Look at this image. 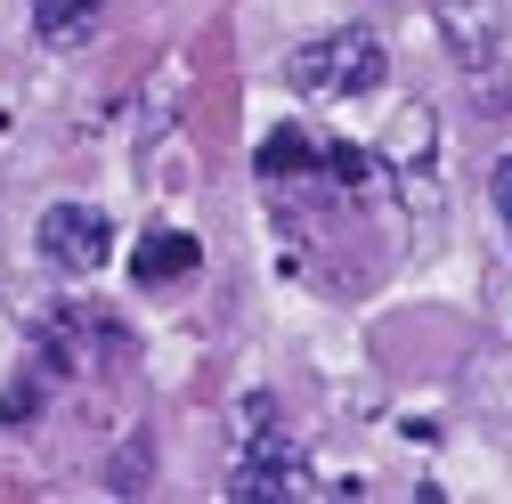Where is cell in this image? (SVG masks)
I'll return each mask as SVG.
<instances>
[{
  "mask_svg": "<svg viewBox=\"0 0 512 504\" xmlns=\"http://www.w3.org/2000/svg\"><path fill=\"white\" fill-rule=\"evenodd\" d=\"M326 179L342 187V196H366L374 187V155L366 147H326Z\"/></svg>",
  "mask_w": 512,
  "mask_h": 504,
  "instance_id": "9c48e42d",
  "label": "cell"
},
{
  "mask_svg": "<svg viewBox=\"0 0 512 504\" xmlns=\"http://www.w3.org/2000/svg\"><path fill=\"white\" fill-rule=\"evenodd\" d=\"M431 25L456 49V66H472V74L504 66V0H431Z\"/></svg>",
  "mask_w": 512,
  "mask_h": 504,
  "instance_id": "5b68a950",
  "label": "cell"
},
{
  "mask_svg": "<svg viewBox=\"0 0 512 504\" xmlns=\"http://www.w3.org/2000/svg\"><path fill=\"white\" fill-rule=\"evenodd\" d=\"M228 496L236 504H277V496H301V456L277 423V399L252 391L236 407V464H228Z\"/></svg>",
  "mask_w": 512,
  "mask_h": 504,
  "instance_id": "6da1fadb",
  "label": "cell"
},
{
  "mask_svg": "<svg viewBox=\"0 0 512 504\" xmlns=\"http://www.w3.org/2000/svg\"><path fill=\"white\" fill-rule=\"evenodd\" d=\"M196 269H204V252H196L187 228H147L139 252H131V277L139 285H179V277H196Z\"/></svg>",
  "mask_w": 512,
  "mask_h": 504,
  "instance_id": "8992f818",
  "label": "cell"
},
{
  "mask_svg": "<svg viewBox=\"0 0 512 504\" xmlns=\"http://www.w3.org/2000/svg\"><path fill=\"white\" fill-rule=\"evenodd\" d=\"M382 74H391V57H382L374 33H317V41L285 49V82L301 98H366V90H382Z\"/></svg>",
  "mask_w": 512,
  "mask_h": 504,
  "instance_id": "3957f363",
  "label": "cell"
},
{
  "mask_svg": "<svg viewBox=\"0 0 512 504\" xmlns=\"http://www.w3.org/2000/svg\"><path fill=\"white\" fill-rule=\"evenodd\" d=\"M309 155H317V147H309L301 131H269V139H261V179H269V187H277V179H309V171H317Z\"/></svg>",
  "mask_w": 512,
  "mask_h": 504,
  "instance_id": "ba28073f",
  "label": "cell"
},
{
  "mask_svg": "<svg viewBox=\"0 0 512 504\" xmlns=\"http://www.w3.org/2000/svg\"><path fill=\"white\" fill-rule=\"evenodd\" d=\"M41 261L66 269V277H98L114 261V228L98 204H49L41 212Z\"/></svg>",
  "mask_w": 512,
  "mask_h": 504,
  "instance_id": "277c9868",
  "label": "cell"
},
{
  "mask_svg": "<svg viewBox=\"0 0 512 504\" xmlns=\"http://www.w3.org/2000/svg\"><path fill=\"white\" fill-rule=\"evenodd\" d=\"M98 17H106V0H33V33H41L49 49L90 41V33H98Z\"/></svg>",
  "mask_w": 512,
  "mask_h": 504,
  "instance_id": "52a82bcc",
  "label": "cell"
},
{
  "mask_svg": "<svg viewBox=\"0 0 512 504\" xmlns=\"http://www.w3.org/2000/svg\"><path fill=\"white\" fill-rule=\"evenodd\" d=\"M488 196H496V212H504V228H512V155L488 171Z\"/></svg>",
  "mask_w": 512,
  "mask_h": 504,
  "instance_id": "30bf717a",
  "label": "cell"
},
{
  "mask_svg": "<svg viewBox=\"0 0 512 504\" xmlns=\"http://www.w3.org/2000/svg\"><path fill=\"white\" fill-rule=\"evenodd\" d=\"M382 171H391L399 204L415 212V228H439L447 220V187H439V114L415 98L391 114V131H382Z\"/></svg>",
  "mask_w": 512,
  "mask_h": 504,
  "instance_id": "7a4b0ae2",
  "label": "cell"
}]
</instances>
